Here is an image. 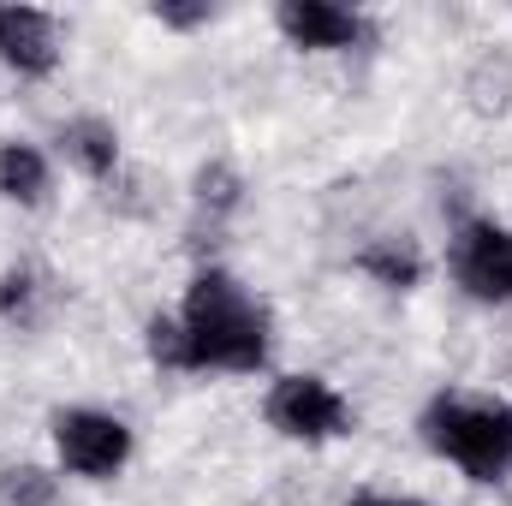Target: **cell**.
Returning a JSON list of instances; mask_svg holds the SVG:
<instances>
[{
	"instance_id": "12",
	"label": "cell",
	"mask_w": 512,
	"mask_h": 506,
	"mask_svg": "<svg viewBox=\"0 0 512 506\" xmlns=\"http://www.w3.org/2000/svg\"><path fill=\"white\" fill-rule=\"evenodd\" d=\"M30 298H36V280H30L24 268H12V274L0 280V310H6L12 322H30Z\"/></svg>"
},
{
	"instance_id": "6",
	"label": "cell",
	"mask_w": 512,
	"mask_h": 506,
	"mask_svg": "<svg viewBox=\"0 0 512 506\" xmlns=\"http://www.w3.org/2000/svg\"><path fill=\"white\" fill-rule=\"evenodd\" d=\"M274 24H280V36L292 42V48H352V42H364V18L358 12H346V6H334V0H280V12H274Z\"/></svg>"
},
{
	"instance_id": "1",
	"label": "cell",
	"mask_w": 512,
	"mask_h": 506,
	"mask_svg": "<svg viewBox=\"0 0 512 506\" xmlns=\"http://www.w3.org/2000/svg\"><path fill=\"white\" fill-rule=\"evenodd\" d=\"M149 358L161 370H233V376H245L268 358V310L233 274L203 268L185 292L179 322H167V316L149 322Z\"/></svg>"
},
{
	"instance_id": "11",
	"label": "cell",
	"mask_w": 512,
	"mask_h": 506,
	"mask_svg": "<svg viewBox=\"0 0 512 506\" xmlns=\"http://www.w3.org/2000/svg\"><path fill=\"white\" fill-rule=\"evenodd\" d=\"M0 506H54V477L36 465H12L0 477Z\"/></svg>"
},
{
	"instance_id": "4",
	"label": "cell",
	"mask_w": 512,
	"mask_h": 506,
	"mask_svg": "<svg viewBox=\"0 0 512 506\" xmlns=\"http://www.w3.org/2000/svg\"><path fill=\"white\" fill-rule=\"evenodd\" d=\"M54 447H60V465L72 477L108 483L131 459V429L108 411H60L54 417Z\"/></svg>"
},
{
	"instance_id": "2",
	"label": "cell",
	"mask_w": 512,
	"mask_h": 506,
	"mask_svg": "<svg viewBox=\"0 0 512 506\" xmlns=\"http://www.w3.org/2000/svg\"><path fill=\"white\" fill-rule=\"evenodd\" d=\"M423 435L441 459H453L471 483H501L512 471V399L441 393L423 411Z\"/></svg>"
},
{
	"instance_id": "10",
	"label": "cell",
	"mask_w": 512,
	"mask_h": 506,
	"mask_svg": "<svg viewBox=\"0 0 512 506\" xmlns=\"http://www.w3.org/2000/svg\"><path fill=\"white\" fill-rule=\"evenodd\" d=\"M358 262H364V274H376V280H382V286H393V292L417 286V274H423L417 251H405V245H370Z\"/></svg>"
},
{
	"instance_id": "9",
	"label": "cell",
	"mask_w": 512,
	"mask_h": 506,
	"mask_svg": "<svg viewBox=\"0 0 512 506\" xmlns=\"http://www.w3.org/2000/svg\"><path fill=\"white\" fill-rule=\"evenodd\" d=\"M42 191H48V161H42V149L36 143H0V197H12V203H42Z\"/></svg>"
},
{
	"instance_id": "7",
	"label": "cell",
	"mask_w": 512,
	"mask_h": 506,
	"mask_svg": "<svg viewBox=\"0 0 512 506\" xmlns=\"http://www.w3.org/2000/svg\"><path fill=\"white\" fill-rule=\"evenodd\" d=\"M0 60L24 78L54 72L60 60V24L36 6H0Z\"/></svg>"
},
{
	"instance_id": "5",
	"label": "cell",
	"mask_w": 512,
	"mask_h": 506,
	"mask_svg": "<svg viewBox=\"0 0 512 506\" xmlns=\"http://www.w3.org/2000/svg\"><path fill=\"white\" fill-rule=\"evenodd\" d=\"M453 274L471 298L512 304V233L495 221H465L453 239Z\"/></svg>"
},
{
	"instance_id": "14",
	"label": "cell",
	"mask_w": 512,
	"mask_h": 506,
	"mask_svg": "<svg viewBox=\"0 0 512 506\" xmlns=\"http://www.w3.org/2000/svg\"><path fill=\"white\" fill-rule=\"evenodd\" d=\"M352 506H411V501H387V495H364V501H352Z\"/></svg>"
},
{
	"instance_id": "8",
	"label": "cell",
	"mask_w": 512,
	"mask_h": 506,
	"mask_svg": "<svg viewBox=\"0 0 512 506\" xmlns=\"http://www.w3.org/2000/svg\"><path fill=\"white\" fill-rule=\"evenodd\" d=\"M60 149H66L90 179H108V173L120 167V131L108 126V120H72V126H60Z\"/></svg>"
},
{
	"instance_id": "3",
	"label": "cell",
	"mask_w": 512,
	"mask_h": 506,
	"mask_svg": "<svg viewBox=\"0 0 512 506\" xmlns=\"http://www.w3.org/2000/svg\"><path fill=\"white\" fill-rule=\"evenodd\" d=\"M268 423L292 441H340L352 435V405L322 376H280L268 393Z\"/></svg>"
},
{
	"instance_id": "13",
	"label": "cell",
	"mask_w": 512,
	"mask_h": 506,
	"mask_svg": "<svg viewBox=\"0 0 512 506\" xmlns=\"http://www.w3.org/2000/svg\"><path fill=\"white\" fill-rule=\"evenodd\" d=\"M155 18L173 30H191V24H209V6H155Z\"/></svg>"
}]
</instances>
